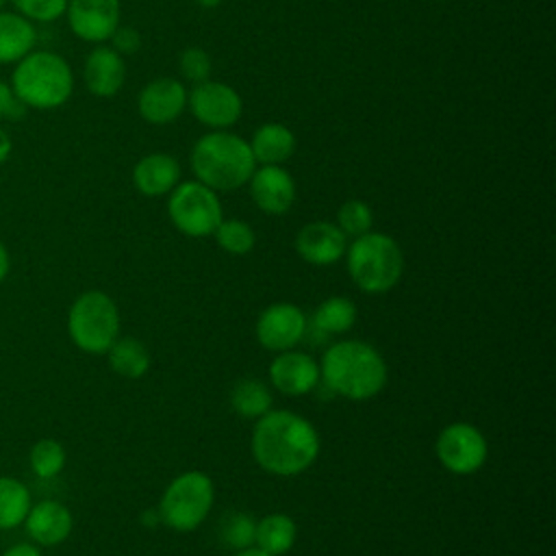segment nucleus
<instances>
[{"mask_svg":"<svg viewBox=\"0 0 556 556\" xmlns=\"http://www.w3.org/2000/svg\"><path fill=\"white\" fill-rule=\"evenodd\" d=\"M319 454L315 426L291 410H269L252 430V456L267 473L295 476L306 471Z\"/></svg>","mask_w":556,"mask_h":556,"instance_id":"f257e3e1","label":"nucleus"},{"mask_svg":"<svg viewBox=\"0 0 556 556\" xmlns=\"http://www.w3.org/2000/svg\"><path fill=\"white\" fill-rule=\"evenodd\" d=\"M319 380L341 397L369 400L387 384V363L382 354L365 341L332 343L319 365Z\"/></svg>","mask_w":556,"mask_h":556,"instance_id":"f03ea898","label":"nucleus"},{"mask_svg":"<svg viewBox=\"0 0 556 556\" xmlns=\"http://www.w3.org/2000/svg\"><path fill=\"white\" fill-rule=\"evenodd\" d=\"M189 165L195 180L213 191H235L243 187L256 169L250 143L228 130L202 135L191 148Z\"/></svg>","mask_w":556,"mask_h":556,"instance_id":"7ed1b4c3","label":"nucleus"},{"mask_svg":"<svg viewBox=\"0 0 556 556\" xmlns=\"http://www.w3.org/2000/svg\"><path fill=\"white\" fill-rule=\"evenodd\" d=\"M11 89L24 106L52 111L70 100L74 91V72L61 54L52 50H30L15 63Z\"/></svg>","mask_w":556,"mask_h":556,"instance_id":"20e7f679","label":"nucleus"},{"mask_svg":"<svg viewBox=\"0 0 556 556\" xmlns=\"http://www.w3.org/2000/svg\"><path fill=\"white\" fill-rule=\"evenodd\" d=\"M345 254L350 278L365 293H387L402 278L404 256L389 235L369 230L356 237Z\"/></svg>","mask_w":556,"mask_h":556,"instance_id":"39448f33","label":"nucleus"},{"mask_svg":"<svg viewBox=\"0 0 556 556\" xmlns=\"http://www.w3.org/2000/svg\"><path fill=\"white\" fill-rule=\"evenodd\" d=\"M72 343L87 354H106L119 337L117 304L102 291L80 293L67 313Z\"/></svg>","mask_w":556,"mask_h":556,"instance_id":"423d86ee","label":"nucleus"},{"mask_svg":"<svg viewBox=\"0 0 556 556\" xmlns=\"http://www.w3.org/2000/svg\"><path fill=\"white\" fill-rule=\"evenodd\" d=\"M213 500V480L204 471L191 469L167 484L161 497L159 515L167 528L176 532H191L206 519Z\"/></svg>","mask_w":556,"mask_h":556,"instance_id":"0eeeda50","label":"nucleus"},{"mask_svg":"<svg viewBox=\"0 0 556 556\" xmlns=\"http://www.w3.org/2000/svg\"><path fill=\"white\" fill-rule=\"evenodd\" d=\"M167 195V215L187 237H208L224 219L217 191L200 180L178 182Z\"/></svg>","mask_w":556,"mask_h":556,"instance_id":"6e6552de","label":"nucleus"},{"mask_svg":"<svg viewBox=\"0 0 556 556\" xmlns=\"http://www.w3.org/2000/svg\"><path fill=\"white\" fill-rule=\"evenodd\" d=\"M187 106L191 115L211 130H228L243 113V100L239 91L222 80H204L193 85L187 93Z\"/></svg>","mask_w":556,"mask_h":556,"instance_id":"1a4fd4ad","label":"nucleus"},{"mask_svg":"<svg viewBox=\"0 0 556 556\" xmlns=\"http://www.w3.org/2000/svg\"><path fill=\"white\" fill-rule=\"evenodd\" d=\"M434 450L441 465L458 476L478 471L489 454L484 434L476 426L465 421L445 426L437 437Z\"/></svg>","mask_w":556,"mask_h":556,"instance_id":"9d476101","label":"nucleus"},{"mask_svg":"<svg viewBox=\"0 0 556 556\" xmlns=\"http://www.w3.org/2000/svg\"><path fill=\"white\" fill-rule=\"evenodd\" d=\"M70 30L87 43H104L119 26V0H67Z\"/></svg>","mask_w":556,"mask_h":556,"instance_id":"9b49d317","label":"nucleus"},{"mask_svg":"<svg viewBox=\"0 0 556 556\" xmlns=\"http://www.w3.org/2000/svg\"><path fill=\"white\" fill-rule=\"evenodd\" d=\"M306 334V317L291 302L267 306L256 321V339L263 348L274 352L293 350Z\"/></svg>","mask_w":556,"mask_h":556,"instance_id":"f8f14e48","label":"nucleus"},{"mask_svg":"<svg viewBox=\"0 0 556 556\" xmlns=\"http://www.w3.org/2000/svg\"><path fill=\"white\" fill-rule=\"evenodd\" d=\"M187 89L180 80L161 76L143 85L137 96V111L143 122L154 126L172 124L187 109Z\"/></svg>","mask_w":556,"mask_h":556,"instance_id":"ddd939ff","label":"nucleus"},{"mask_svg":"<svg viewBox=\"0 0 556 556\" xmlns=\"http://www.w3.org/2000/svg\"><path fill=\"white\" fill-rule=\"evenodd\" d=\"M248 182L254 204L267 215H285L295 202V180L282 165H261Z\"/></svg>","mask_w":556,"mask_h":556,"instance_id":"4468645a","label":"nucleus"},{"mask_svg":"<svg viewBox=\"0 0 556 556\" xmlns=\"http://www.w3.org/2000/svg\"><path fill=\"white\" fill-rule=\"evenodd\" d=\"M269 380L285 395H306L319 382V365L306 352L285 350L271 361Z\"/></svg>","mask_w":556,"mask_h":556,"instance_id":"2eb2a0df","label":"nucleus"},{"mask_svg":"<svg viewBox=\"0 0 556 556\" xmlns=\"http://www.w3.org/2000/svg\"><path fill=\"white\" fill-rule=\"evenodd\" d=\"M348 250V237L330 222H311L295 237V252L311 265L337 263Z\"/></svg>","mask_w":556,"mask_h":556,"instance_id":"dca6fc26","label":"nucleus"},{"mask_svg":"<svg viewBox=\"0 0 556 556\" xmlns=\"http://www.w3.org/2000/svg\"><path fill=\"white\" fill-rule=\"evenodd\" d=\"M83 80L89 93L98 98L115 96L126 80V63L111 46L98 43L85 59Z\"/></svg>","mask_w":556,"mask_h":556,"instance_id":"f3484780","label":"nucleus"},{"mask_svg":"<svg viewBox=\"0 0 556 556\" xmlns=\"http://www.w3.org/2000/svg\"><path fill=\"white\" fill-rule=\"evenodd\" d=\"M24 528L37 545L52 547L70 536L74 528V517L65 504L56 500H41L37 504H30Z\"/></svg>","mask_w":556,"mask_h":556,"instance_id":"a211bd4d","label":"nucleus"},{"mask_svg":"<svg viewBox=\"0 0 556 556\" xmlns=\"http://www.w3.org/2000/svg\"><path fill=\"white\" fill-rule=\"evenodd\" d=\"M180 182V163L167 152H150L132 167V185L141 195H167Z\"/></svg>","mask_w":556,"mask_h":556,"instance_id":"6ab92c4d","label":"nucleus"},{"mask_svg":"<svg viewBox=\"0 0 556 556\" xmlns=\"http://www.w3.org/2000/svg\"><path fill=\"white\" fill-rule=\"evenodd\" d=\"M252 156L261 165H282L295 152V135L291 128L278 122H267L258 126L248 141Z\"/></svg>","mask_w":556,"mask_h":556,"instance_id":"aec40b11","label":"nucleus"},{"mask_svg":"<svg viewBox=\"0 0 556 556\" xmlns=\"http://www.w3.org/2000/svg\"><path fill=\"white\" fill-rule=\"evenodd\" d=\"M37 30L17 11H0V63H17L35 50Z\"/></svg>","mask_w":556,"mask_h":556,"instance_id":"412c9836","label":"nucleus"},{"mask_svg":"<svg viewBox=\"0 0 556 556\" xmlns=\"http://www.w3.org/2000/svg\"><path fill=\"white\" fill-rule=\"evenodd\" d=\"M295 536H298V526L289 515L269 513L256 523L254 547L271 556H282L293 547Z\"/></svg>","mask_w":556,"mask_h":556,"instance_id":"4be33fe9","label":"nucleus"},{"mask_svg":"<svg viewBox=\"0 0 556 556\" xmlns=\"http://www.w3.org/2000/svg\"><path fill=\"white\" fill-rule=\"evenodd\" d=\"M106 354L111 369L122 378L137 380L150 369V354L146 345L135 337H117Z\"/></svg>","mask_w":556,"mask_h":556,"instance_id":"5701e85b","label":"nucleus"},{"mask_svg":"<svg viewBox=\"0 0 556 556\" xmlns=\"http://www.w3.org/2000/svg\"><path fill=\"white\" fill-rule=\"evenodd\" d=\"M30 510L28 486L9 476H0V530H13L24 523Z\"/></svg>","mask_w":556,"mask_h":556,"instance_id":"b1692460","label":"nucleus"},{"mask_svg":"<svg viewBox=\"0 0 556 556\" xmlns=\"http://www.w3.org/2000/svg\"><path fill=\"white\" fill-rule=\"evenodd\" d=\"M356 321V306L350 298L332 295L324 300L315 315H313V328L321 334H341L348 332Z\"/></svg>","mask_w":556,"mask_h":556,"instance_id":"393cba45","label":"nucleus"},{"mask_svg":"<svg viewBox=\"0 0 556 556\" xmlns=\"http://www.w3.org/2000/svg\"><path fill=\"white\" fill-rule=\"evenodd\" d=\"M271 393L269 389L254 378L239 380L230 391V406L237 415L258 419L271 410Z\"/></svg>","mask_w":556,"mask_h":556,"instance_id":"a878e982","label":"nucleus"},{"mask_svg":"<svg viewBox=\"0 0 556 556\" xmlns=\"http://www.w3.org/2000/svg\"><path fill=\"white\" fill-rule=\"evenodd\" d=\"M28 463H30V471L37 478L50 480L59 476L61 469L65 467V450L56 439H39L30 447Z\"/></svg>","mask_w":556,"mask_h":556,"instance_id":"bb28decb","label":"nucleus"},{"mask_svg":"<svg viewBox=\"0 0 556 556\" xmlns=\"http://www.w3.org/2000/svg\"><path fill=\"white\" fill-rule=\"evenodd\" d=\"M217 245L235 256H243L248 252H252L254 243H256V235L252 230L250 224L241 222V219H222L219 226L213 232Z\"/></svg>","mask_w":556,"mask_h":556,"instance_id":"cd10ccee","label":"nucleus"},{"mask_svg":"<svg viewBox=\"0 0 556 556\" xmlns=\"http://www.w3.org/2000/svg\"><path fill=\"white\" fill-rule=\"evenodd\" d=\"M254 534H256V521L245 515V513H230L228 517L222 519L219 526V541L228 545L235 552L248 549L254 545Z\"/></svg>","mask_w":556,"mask_h":556,"instance_id":"c85d7f7f","label":"nucleus"},{"mask_svg":"<svg viewBox=\"0 0 556 556\" xmlns=\"http://www.w3.org/2000/svg\"><path fill=\"white\" fill-rule=\"evenodd\" d=\"M374 215L363 200H348L337 211V226L345 237H361L371 230Z\"/></svg>","mask_w":556,"mask_h":556,"instance_id":"c756f323","label":"nucleus"},{"mask_svg":"<svg viewBox=\"0 0 556 556\" xmlns=\"http://www.w3.org/2000/svg\"><path fill=\"white\" fill-rule=\"evenodd\" d=\"M178 67H180L182 78L193 83V85L204 83V80L211 78V56L204 48H198V46L185 48L182 54H180Z\"/></svg>","mask_w":556,"mask_h":556,"instance_id":"7c9ffc66","label":"nucleus"},{"mask_svg":"<svg viewBox=\"0 0 556 556\" xmlns=\"http://www.w3.org/2000/svg\"><path fill=\"white\" fill-rule=\"evenodd\" d=\"M20 15L30 22H54L65 15L67 0H11Z\"/></svg>","mask_w":556,"mask_h":556,"instance_id":"2f4dec72","label":"nucleus"},{"mask_svg":"<svg viewBox=\"0 0 556 556\" xmlns=\"http://www.w3.org/2000/svg\"><path fill=\"white\" fill-rule=\"evenodd\" d=\"M111 43H113L111 48L115 52H119L122 56L124 54H135L139 50V46H141V35L132 26H117L115 33L111 35Z\"/></svg>","mask_w":556,"mask_h":556,"instance_id":"473e14b6","label":"nucleus"},{"mask_svg":"<svg viewBox=\"0 0 556 556\" xmlns=\"http://www.w3.org/2000/svg\"><path fill=\"white\" fill-rule=\"evenodd\" d=\"M26 106L15 98L9 83L0 80V119H13L20 117Z\"/></svg>","mask_w":556,"mask_h":556,"instance_id":"72a5a7b5","label":"nucleus"},{"mask_svg":"<svg viewBox=\"0 0 556 556\" xmlns=\"http://www.w3.org/2000/svg\"><path fill=\"white\" fill-rule=\"evenodd\" d=\"M2 556H41V552H39V547L30 545V543H15Z\"/></svg>","mask_w":556,"mask_h":556,"instance_id":"f704fd0d","label":"nucleus"},{"mask_svg":"<svg viewBox=\"0 0 556 556\" xmlns=\"http://www.w3.org/2000/svg\"><path fill=\"white\" fill-rule=\"evenodd\" d=\"M11 150H13L11 135L0 126V165L11 156Z\"/></svg>","mask_w":556,"mask_h":556,"instance_id":"c9c22d12","label":"nucleus"},{"mask_svg":"<svg viewBox=\"0 0 556 556\" xmlns=\"http://www.w3.org/2000/svg\"><path fill=\"white\" fill-rule=\"evenodd\" d=\"M9 269H11V258H9V252H7L4 243L0 241V282L9 276Z\"/></svg>","mask_w":556,"mask_h":556,"instance_id":"e433bc0d","label":"nucleus"},{"mask_svg":"<svg viewBox=\"0 0 556 556\" xmlns=\"http://www.w3.org/2000/svg\"><path fill=\"white\" fill-rule=\"evenodd\" d=\"M237 556H271V554H267V552H263V549H258V547H248V549H241V552H237Z\"/></svg>","mask_w":556,"mask_h":556,"instance_id":"4c0bfd02","label":"nucleus"},{"mask_svg":"<svg viewBox=\"0 0 556 556\" xmlns=\"http://www.w3.org/2000/svg\"><path fill=\"white\" fill-rule=\"evenodd\" d=\"M200 7H204V9H215V7H219L222 4V0H195Z\"/></svg>","mask_w":556,"mask_h":556,"instance_id":"58836bf2","label":"nucleus"},{"mask_svg":"<svg viewBox=\"0 0 556 556\" xmlns=\"http://www.w3.org/2000/svg\"><path fill=\"white\" fill-rule=\"evenodd\" d=\"M7 4V0H0V11H2V7Z\"/></svg>","mask_w":556,"mask_h":556,"instance_id":"ea45409f","label":"nucleus"}]
</instances>
